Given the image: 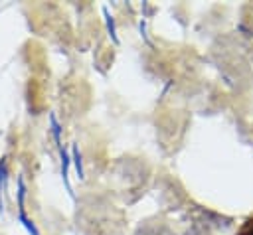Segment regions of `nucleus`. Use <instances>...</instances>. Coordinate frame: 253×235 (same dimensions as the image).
I'll return each mask as SVG.
<instances>
[{"mask_svg":"<svg viewBox=\"0 0 253 235\" xmlns=\"http://www.w3.org/2000/svg\"><path fill=\"white\" fill-rule=\"evenodd\" d=\"M235 235H253V215L243 221V225L239 227V231Z\"/></svg>","mask_w":253,"mask_h":235,"instance_id":"obj_1","label":"nucleus"}]
</instances>
